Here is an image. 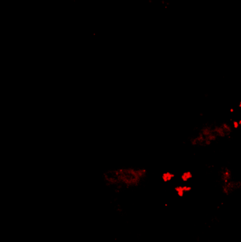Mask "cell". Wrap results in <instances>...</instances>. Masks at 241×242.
<instances>
[{
	"label": "cell",
	"mask_w": 241,
	"mask_h": 242,
	"mask_svg": "<svg viewBox=\"0 0 241 242\" xmlns=\"http://www.w3.org/2000/svg\"><path fill=\"white\" fill-rule=\"evenodd\" d=\"M147 176L146 169L140 167H120L109 169L103 174L107 186L115 189H128L140 186Z\"/></svg>",
	"instance_id": "1"
},
{
	"label": "cell",
	"mask_w": 241,
	"mask_h": 242,
	"mask_svg": "<svg viewBox=\"0 0 241 242\" xmlns=\"http://www.w3.org/2000/svg\"><path fill=\"white\" fill-rule=\"evenodd\" d=\"M233 126L234 127V128H235V129L238 128L239 127H240V126H239L238 121H233Z\"/></svg>",
	"instance_id": "7"
},
{
	"label": "cell",
	"mask_w": 241,
	"mask_h": 242,
	"mask_svg": "<svg viewBox=\"0 0 241 242\" xmlns=\"http://www.w3.org/2000/svg\"><path fill=\"white\" fill-rule=\"evenodd\" d=\"M193 178V175L190 171H185L184 173L182 174V175L180 176V180L182 181L183 182L187 183L189 181H190Z\"/></svg>",
	"instance_id": "6"
},
{
	"label": "cell",
	"mask_w": 241,
	"mask_h": 242,
	"mask_svg": "<svg viewBox=\"0 0 241 242\" xmlns=\"http://www.w3.org/2000/svg\"><path fill=\"white\" fill-rule=\"evenodd\" d=\"M175 178V174L171 173V172H166V173H163L162 174V180L163 181V182L165 183H168L171 182V181H173Z\"/></svg>",
	"instance_id": "5"
},
{
	"label": "cell",
	"mask_w": 241,
	"mask_h": 242,
	"mask_svg": "<svg viewBox=\"0 0 241 242\" xmlns=\"http://www.w3.org/2000/svg\"><path fill=\"white\" fill-rule=\"evenodd\" d=\"M241 188V182L239 181H230L222 185V192L225 195H229Z\"/></svg>",
	"instance_id": "2"
},
{
	"label": "cell",
	"mask_w": 241,
	"mask_h": 242,
	"mask_svg": "<svg viewBox=\"0 0 241 242\" xmlns=\"http://www.w3.org/2000/svg\"><path fill=\"white\" fill-rule=\"evenodd\" d=\"M219 175L221 181L223 184L232 180V172L228 168L222 169L221 170Z\"/></svg>",
	"instance_id": "3"
},
{
	"label": "cell",
	"mask_w": 241,
	"mask_h": 242,
	"mask_svg": "<svg viewBox=\"0 0 241 242\" xmlns=\"http://www.w3.org/2000/svg\"><path fill=\"white\" fill-rule=\"evenodd\" d=\"M192 189V186L185 185V186H177L175 187L174 190L175 191V193H177L178 196L180 198L184 197V195L187 193H190Z\"/></svg>",
	"instance_id": "4"
}]
</instances>
